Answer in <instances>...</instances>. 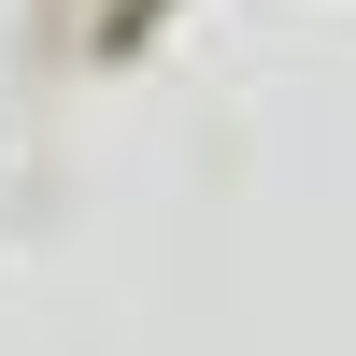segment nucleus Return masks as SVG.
Instances as JSON below:
<instances>
[]
</instances>
